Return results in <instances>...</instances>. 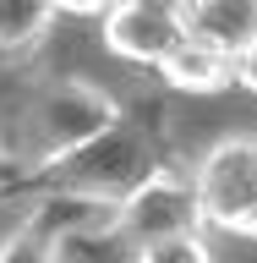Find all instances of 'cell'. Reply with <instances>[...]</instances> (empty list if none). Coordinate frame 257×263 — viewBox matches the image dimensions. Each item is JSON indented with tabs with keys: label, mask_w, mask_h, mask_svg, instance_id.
Returning a JSON list of instances; mask_svg holds the SVG:
<instances>
[{
	"label": "cell",
	"mask_w": 257,
	"mask_h": 263,
	"mask_svg": "<svg viewBox=\"0 0 257 263\" xmlns=\"http://www.w3.org/2000/svg\"><path fill=\"white\" fill-rule=\"evenodd\" d=\"M121 126V104L93 77H49L22 110V159L33 170H61L71 154L110 137Z\"/></svg>",
	"instance_id": "6da1fadb"
},
{
	"label": "cell",
	"mask_w": 257,
	"mask_h": 263,
	"mask_svg": "<svg viewBox=\"0 0 257 263\" xmlns=\"http://www.w3.org/2000/svg\"><path fill=\"white\" fill-rule=\"evenodd\" d=\"M153 176H159V154H153V143H148L143 132H131L126 121H121L110 137L88 143L82 154H71V159L55 170V181H61L66 197L98 203L104 214H115L143 181H153Z\"/></svg>",
	"instance_id": "7a4b0ae2"
},
{
	"label": "cell",
	"mask_w": 257,
	"mask_h": 263,
	"mask_svg": "<svg viewBox=\"0 0 257 263\" xmlns=\"http://www.w3.org/2000/svg\"><path fill=\"white\" fill-rule=\"evenodd\" d=\"M203 197H197L192 176H175V170H159L153 181H143L137 192L110 214V230L131 252H143L153 241H170V236H203Z\"/></svg>",
	"instance_id": "3957f363"
},
{
	"label": "cell",
	"mask_w": 257,
	"mask_h": 263,
	"mask_svg": "<svg viewBox=\"0 0 257 263\" xmlns=\"http://www.w3.org/2000/svg\"><path fill=\"white\" fill-rule=\"evenodd\" d=\"M192 181H197V197H203V219L219 230H241L246 209L257 203V137H246V132L219 137L197 159Z\"/></svg>",
	"instance_id": "277c9868"
},
{
	"label": "cell",
	"mask_w": 257,
	"mask_h": 263,
	"mask_svg": "<svg viewBox=\"0 0 257 263\" xmlns=\"http://www.w3.org/2000/svg\"><path fill=\"white\" fill-rule=\"evenodd\" d=\"M104 49L121 55V61H137V66H164L186 44V11H170V6H143V0H115L104 22Z\"/></svg>",
	"instance_id": "5b68a950"
},
{
	"label": "cell",
	"mask_w": 257,
	"mask_h": 263,
	"mask_svg": "<svg viewBox=\"0 0 257 263\" xmlns=\"http://www.w3.org/2000/svg\"><path fill=\"white\" fill-rule=\"evenodd\" d=\"M186 33L241 66L257 49V0H192L186 6Z\"/></svg>",
	"instance_id": "8992f818"
},
{
	"label": "cell",
	"mask_w": 257,
	"mask_h": 263,
	"mask_svg": "<svg viewBox=\"0 0 257 263\" xmlns=\"http://www.w3.org/2000/svg\"><path fill=\"white\" fill-rule=\"evenodd\" d=\"M159 77L170 82V88H181V93H213V88H225V82L235 77V61L186 33V44L159 66Z\"/></svg>",
	"instance_id": "52a82bcc"
},
{
	"label": "cell",
	"mask_w": 257,
	"mask_h": 263,
	"mask_svg": "<svg viewBox=\"0 0 257 263\" xmlns=\"http://www.w3.org/2000/svg\"><path fill=\"white\" fill-rule=\"evenodd\" d=\"M55 22V0H0V55H28Z\"/></svg>",
	"instance_id": "ba28073f"
},
{
	"label": "cell",
	"mask_w": 257,
	"mask_h": 263,
	"mask_svg": "<svg viewBox=\"0 0 257 263\" xmlns=\"http://www.w3.org/2000/svg\"><path fill=\"white\" fill-rule=\"evenodd\" d=\"M0 263H61V225L33 214L0 241Z\"/></svg>",
	"instance_id": "9c48e42d"
},
{
	"label": "cell",
	"mask_w": 257,
	"mask_h": 263,
	"mask_svg": "<svg viewBox=\"0 0 257 263\" xmlns=\"http://www.w3.org/2000/svg\"><path fill=\"white\" fill-rule=\"evenodd\" d=\"M131 263H213V252L203 236H170V241H153L143 252H131Z\"/></svg>",
	"instance_id": "30bf717a"
},
{
	"label": "cell",
	"mask_w": 257,
	"mask_h": 263,
	"mask_svg": "<svg viewBox=\"0 0 257 263\" xmlns=\"http://www.w3.org/2000/svg\"><path fill=\"white\" fill-rule=\"evenodd\" d=\"M115 0H55V11H71V16H104Z\"/></svg>",
	"instance_id": "8fae6325"
},
{
	"label": "cell",
	"mask_w": 257,
	"mask_h": 263,
	"mask_svg": "<svg viewBox=\"0 0 257 263\" xmlns=\"http://www.w3.org/2000/svg\"><path fill=\"white\" fill-rule=\"evenodd\" d=\"M235 236H257V203L246 209V219H241V230H235Z\"/></svg>",
	"instance_id": "7c38bea8"
},
{
	"label": "cell",
	"mask_w": 257,
	"mask_h": 263,
	"mask_svg": "<svg viewBox=\"0 0 257 263\" xmlns=\"http://www.w3.org/2000/svg\"><path fill=\"white\" fill-rule=\"evenodd\" d=\"M143 6H170V11H186L192 0H143Z\"/></svg>",
	"instance_id": "4fadbf2b"
},
{
	"label": "cell",
	"mask_w": 257,
	"mask_h": 263,
	"mask_svg": "<svg viewBox=\"0 0 257 263\" xmlns=\"http://www.w3.org/2000/svg\"><path fill=\"white\" fill-rule=\"evenodd\" d=\"M6 164H11V154H6V148H0V176H6Z\"/></svg>",
	"instance_id": "5bb4252c"
}]
</instances>
